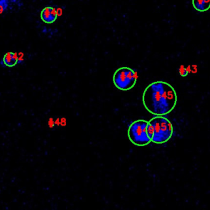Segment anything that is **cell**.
<instances>
[{"label":"cell","instance_id":"obj_1","mask_svg":"<svg viewBox=\"0 0 210 210\" xmlns=\"http://www.w3.org/2000/svg\"><path fill=\"white\" fill-rule=\"evenodd\" d=\"M177 100L174 88L170 84L162 81L150 84L142 95V102L145 109L155 116H164L170 114L175 108Z\"/></svg>","mask_w":210,"mask_h":210},{"label":"cell","instance_id":"obj_2","mask_svg":"<svg viewBox=\"0 0 210 210\" xmlns=\"http://www.w3.org/2000/svg\"><path fill=\"white\" fill-rule=\"evenodd\" d=\"M149 123L153 128L152 142L162 144L168 142L173 134V126L171 121L163 116L156 115Z\"/></svg>","mask_w":210,"mask_h":210},{"label":"cell","instance_id":"obj_3","mask_svg":"<svg viewBox=\"0 0 210 210\" xmlns=\"http://www.w3.org/2000/svg\"><path fill=\"white\" fill-rule=\"evenodd\" d=\"M138 80L136 72L128 67L118 68L113 76L115 86L121 91H128L134 88Z\"/></svg>","mask_w":210,"mask_h":210},{"label":"cell","instance_id":"obj_4","mask_svg":"<svg viewBox=\"0 0 210 210\" xmlns=\"http://www.w3.org/2000/svg\"><path fill=\"white\" fill-rule=\"evenodd\" d=\"M149 121L138 120L131 124L128 130V136L130 141L137 146H145L152 141L148 137L146 128Z\"/></svg>","mask_w":210,"mask_h":210},{"label":"cell","instance_id":"obj_5","mask_svg":"<svg viewBox=\"0 0 210 210\" xmlns=\"http://www.w3.org/2000/svg\"><path fill=\"white\" fill-rule=\"evenodd\" d=\"M58 16V14L56 9L51 6H47L43 9L40 14L41 20L48 24L54 23L57 20Z\"/></svg>","mask_w":210,"mask_h":210},{"label":"cell","instance_id":"obj_6","mask_svg":"<svg viewBox=\"0 0 210 210\" xmlns=\"http://www.w3.org/2000/svg\"><path fill=\"white\" fill-rule=\"evenodd\" d=\"M18 61L19 56L17 52H8L0 61V65L2 67H13L18 64Z\"/></svg>","mask_w":210,"mask_h":210},{"label":"cell","instance_id":"obj_7","mask_svg":"<svg viewBox=\"0 0 210 210\" xmlns=\"http://www.w3.org/2000/svg\"><path fill=\"white\" fill-rule=\"evenodd\" d=\"M194 9L199 12H205L210 9V0H192Z\"/></svg>","mask_w":210,"mask_h":210},{"label":"cell","instance_id":"obj_8","mask_svg":"<svg viewBox=\"0 0 210 210\" xmlns=\"http://www.w3.org/2000/svg\"><path fill=\"white\" fill-rule=\"evenodd\" d=\"M10 3L9 0H0V14L7 11Z\"/></svg>","mask_w":210,"mask_h":210},{"label":"cell","instance_id":"obj_9","mask_svg":"<svg viewBox=\"0 0 210 210\" xmlns=\"http://www.w3.org/2000/svg\"><path fill=\"white\" fill-rule=\"evenodd\" d=\"M146 132H147V135L148 136V137L151 139H152L153 135V126L149 123L146 128Z\"/></svg>","mask_w":210,"mask_h":210},{"label":"cell","instance_id":"obj_10","mask_svg":"<svg viewBox=\"0 0 210 210\" xmlns=\"http://www.w3.org/2000/svg\"><path fill=\"white\" fill-rule=\"evenodd\" d=\"M180 74L182 76H186L187 75L188 72L186 68H184V67H181V68L180 69Z\"/></svg>","mask_w":210,"mask_h":210},{"label":"cell","instance_id":"obj_11","mask_svg":"<svg viewBox=\"0 0 210 210\" xmlns=\"http://www.w3.org/2000/svg\"><path fill=\"white\" fill-rule=\"evenodd\" d=\"M18 56H19V61H18V64H21L22 63L24 62V59H23V53H22V52H20V53H19L18 54Z\"/></svg>","mask_w":210,"mask_h":210}]
</instances>
